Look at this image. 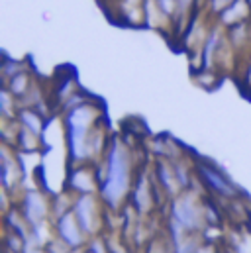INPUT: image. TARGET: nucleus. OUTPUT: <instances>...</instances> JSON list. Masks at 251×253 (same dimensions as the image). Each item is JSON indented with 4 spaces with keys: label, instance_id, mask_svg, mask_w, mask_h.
I'll list each match as a JSON object with an SVG mask.
<instances>
[{
    "label": "nucleus",
    "instance_id": "1",
    "mask_svg": "<svg viewBox=\"0 0 251 253\" xmlns=\"http://www.w3.org/2000/svg\"><path fill=\"white\" fill-rule=\"evenodd\" d=\"M61 120L69 165H96L102 161L112 137L106 124L104 106L88 94L83 102L67 108Z\"/></svg>",
    "mask_w": 251,
    "mask_h": 253
},
{
    "label": "nucleus",
    "instance_id": "2",
    "mask_svg": "<svg viewBox=\"0 0 251 253\" xmlns=\"http://www.w3.org/2000/svg\"><path fill=\"white\" fill-rule=\"evenodd\" d=\"M96 173L100 181L98 196L102 198L106 210L110 212L122 210L129 200V192L137 175L133 149L124 137L120 135L110 137L102 161L96 163Z\"/></svg>",
    "mask_w": 251,
    "mask_h": 253
},
{
    "label": "nucleus",
    "instance_id": "3",
    "mask_svg": "<svg viewBox=\"0 0 251 253\" xmlns=\"http://www.w3.org/2000/svg\"><path fill=\"white\" fill-rule=\"evenodd\" d=\"M208 224L206 202L192 189L183 190L169 200V240L181 242L187 236H198Z\"/></svg>",
    "mask_w": 251,
    "mask_h": 253
},
{
    "label": "nucleus",
    "instance_id": "4",
    "mask_svg": "<svg viewBox=\"0 0 251 253\" xmlns=\"http://www.w3.org/2000/svg\"><path fill=\"white\" fill-rule=\"evenodd\" d=\"M16 208L28 222L30 230L49 226V220H53L51 196L45 194V190L42 189H26L20 194Z\"/></svg>",
    "mask_w": 251,
    "mask_h": 253
},
{
    "label": "nucleus",
    "instance_id": "5",
    "mask_svg": "<svg viewBox=\"0 0 251 253\" xmlns=\"http://www.w3.org/2000/svg\"><path fill=\"white\" fill-rule=\"evenodd\" d=\"M73 214L77 218V222L81 224V228L84 230V234L90 238L100 236L102 228H104V202L98 194H81V196H73Z\"/></svg>",
    "mask_w": 251,
    "mask_h": 253
},
{
    "label": "nucleus",
    "instance_id": "6",
    "mask_svg": "<svg viewBox=\"0 0 251 253\" xmlns=\"http://www.w3.org/2000/svg\"><path fill=\"white\" fill-rule=\"evenodd\" d=\"M194 175L198 177V181L210 190L212 194H216L218 198H226V200H234L240 196L238 185L212 161L206 159H198L194 163Z\"/></svg>",
    "mask_w": 251,
    "mask_h": 253
},
{
    "label": "nucleus",
    "instance_id": "7",
    "mask_svg": "<svg viewBox=\"0 0 251 253\" xmlns=\"http://www.w3.org/2000/svg\"><path fill=\"white\" fill-rule=\"evenodd\" d=\"M157 194H163L161 189L157 187L153 173H149L147 169H137L133 187L129 192V200L127 206L137 214V216H147L153 212V208L157 206Z\"/></svg>",
    "mask_w": 251,
    "mask_h": 253
},
{
    "label": "nucleus",
    "instance_id": "8",
    "mask_svg": "<svg viewBox=\"0 0 251 253\" xmlns=\"http://www.w3.org/2000/svg\"><path fill=\"white\" fill-rule=\"evenodd\" d=\"M65 190L73 196L81 194H98L100 181L96 173V165L84 163V165H69L67 177H65Z\"/></svg>",
    "mask_w": 251,
    "mask_h": 253
},
{
    "label": "nucleus",
    "instance_id": "9",
    "mask_svg": "<svg viewBox=\"0 0 251 253\" xmlns=\"http://www.w3.org/2000/svg\"><path fill=\"white\" fill-rule=\"evenodd\" d=\"M53 224V236L55 240L63 244L67 250H84L88 244V236L84 234V230L81 228V224L77 222L73 210L65 212L61 216L51 220Z\"/></svg>",
    "mask_w": 251,
    "mask_h": 253
},
{
    "label": "nucleus",
    "instance_id": "10",
    "mask_svg": "<svg viewBox=\"0 0 251 253\" xmlns=\"http://www.w3.org/2000/svg\"><path fill=\"white\" fill-rule=\"evenodd\" d=\"M26 177L24 165H22V157L20 153L12 147V145H2V153H0V179H2V189L4 192H14L22 185Z\"/></svg>",
    "mask_w": 251,
    "mask_h": 253
},
{
    "label": "nucleus",
    "instance_id": "11",
    "mask_svg": "<svg viewBox=\"0 0 251 253\" xmlns=\"http://www.w3.org/2000/svg\"><path fill=\"white\" fill-rule=\"evenodd\" d=\"M153 179L157 183V187L161 189V192L171 200L175 196H179L183 192V187L177 179V173H175V165L171 159H163V157H157L155 163H153Z\"/></svg>",
    "mask_w": 251,
    "mask_h": 253
},
{
    "label": "nucleus",
    "instance_id": "12",
    "mask_svg": "<svg viewBox=\"0 0 251 253\" xmlns=\"http://www.w3.org/2000/svg\"><path fill=\"white\" fill-rule=\"evenodd\" d=\"M224 26L216 24L214 28H210L202 47H200V69L206 71H214L216 65L220 63V55H222V47H224Z\"/></svg>",
    "mask_w": 251,
    "mask_h": 253
},
{
    "label": "nucleus",
    "instance_id": "13",
    "mask_svg": "<svg viewBox=\"0 0 251 253\" xmlns=\"http://www.w3.org/2000/svg\"><path fill=\"white\" fill-rule=\"evenodd\" d=\"M218 24L224 26V30L236 26V24H242V22H248L251 20V6L248 0H234L230 2L226 8H222L218 14Z\"/></svg>",
    "mask_w": 251,
    "mask_h": 253
},
{
    "label": "nucleus",
    "instance_id": "14",
    "mask_svg": "<svg viewBox=\"0 0 251 253\" xmlns=\"http://www.w3.org/2000/svg\"><path fill=\"white\" fill-rule=\"evenodd\" d=\"M16 122H18L20 127H24V129H28V131H32V133H36V135H40V137H43L45 126H47L45 114H42V112H40L38 108H34V106H20Z\"/></svg>",
    "mask_w": 251,
    "mask_h": 253
},
{
    "label": "nucleus",
    "instance_id": "15",
    "mask_svg": "<svg viewBox=\"0 0 251 253\" xmlns=\"http://www.w3.org/2000/svg\"><path fill=\"white\" fill-rule=\"evenodd\" d=\"M4 86L18 98V102H22V100L30 94V90L36 86V81H34L32 71L26 67V69H22L20 73H16L14 77H10V79L4 83Z\"/></svg>",
    "mask_w": 251,
    "mask_h": 253
},
{
    "label": "nucleus",
    "instance_id": "16",
    "mask_svg": "<svg viewBox=\"0 0 251 253\" xmlns=\"http://www.w3.org/2000/svg\"><path fill=\"white\" fill-rule=\"evenodd\" d=\"M18 153L22 155H30V153H40V149L43 147V137L24 129V127L18 126L16 131V137H14V145H12Z\"/></svg>",
    "mask_w": 251,
    "mask_h": 253
},
{
    "label": "nucleus",
    "instance_id": "17",
    "mask_svg": "<svg viewBox=\"0 0 251 253\" xmlns=\"http://www.w3.org/2000/svg\"><path fill=\"white\" fill-rule=\"evenodd\" d=\"M18 110H20L18 98L6 86H2V90H0V116H2V122H16Z\"/></svg>",
    "mask_w": 251,
    "mask_h": 253
},
{
    "label": "nucleus",
    "instance_id": "18",
    "mask_svg": "<svg viewBox=\"0 0 251 253\" xmlns=\"http://www.w3.org/2000/svg\"><path fill=\"white\" fill-rule=\"evenodd\" d=\"M173 253H196L200 242H198V236H187L185 240L181 242H173Z\"/></svg>",
    "mask_w": 251,
    "mask_h": 253
},
{
    "label": "nucleus",
    "instance_id": "19",
    "mask_svg": "<svg viewBox=\"0 0 251 253\" xmlns=\"http://www.w3.org/2000/svg\"><path fill=\"white\" fill-rule=\"evenodd\" d=\"M28 65L22 63V61H16V59H10V57H4V61H2V79H4V83L10 79V77H14L16 73H20L22 69H26Z\"/></svg>",
    "mask_w": 251,
    "mask_h": 253
},
{
    "label": "nucleus",
    "instance_id": "20",
    "mask_svg": "<svg viewBox=\"0 0 251 253\" xmlns=\"http://www.w3.org/2000/svg\"><path fill=\"white\" fill-rule=\"evenodd\" d=\"M157 6L163 12V16L173 24V18L177 14V0H157Z\"/></svg>",
    "mask_w": 251,
    "mask_h": 253
},
{
    "label": "nucleus",
    "instance_id": "21",
    "mask_svg": "<svg viewBox=\"0 0 251 253\" xmlns=\"http://www.w3.org/2000/svg\"><path fill=\"white\" fill-rule=\"evenodd\" d=\"M145 253H173V252H169V246L163 240H153V242L147 244Z\"/></svg>",
    "mask_w": 251,
    "mask_h": 253
},
{
    "label": "nucleus",
    "instance_id": "22",
    "mask_svg": "<svg viewBox=\"0 0 251 253\" xmlns=\"http://www.w3.org/2000/svg\"><path fill=\"white\" fill-rule=\"evenodd\" d=\"M230 2H234V0H204V6L208 8V12H210V14H214V16H216V14H218L222 8H226Z\"/></svg>",
    "mask_w": 251,
    "mask_h": 253
},
{
    "label": "nucleus",
    "instance_id": "23",
    "mask_svg": "<svg viewBox=\"0 0 251 253\" xmlns=\"http://www.w3.org/2000/svg\"><path fill=\"white\" fill-rule=\"evenodd\" d=\"M22 253H49V252H47V246H42V244H36L32 240H26Z\"/></svg>",
    "mask_w": 251,
    "mask_h": 253
},
{
    "label": "nucleus",
    "instance_id": "24",
    "mask_svg": "<svg viewBox=\"0 0 251 253\" xmlns=\"http://www.w3.org/2000/svg\"><path fill=\"white\" fill-rule=\"evenodd\" d=\"M196 253H218V252H216V248L212 244H200Z\"/></svg>",
    "mask_w": 251,
    "mask_h": 253
},
{
    "label": "nucleus",
    "instance_id": "25",
    "mask_svg": "<svg viewBox=\"0 0 251 253\" xmlns=\"http://www.w3.org/2000/svg\"><path fill=\"white\" fill-rule=\"evenodd\" d=\"M110 250H112V253H131L122 244H114V242H110Z\"/></svg>",
    "mask_w": 251,
    "mask_h": 253
},
{
    "label": "nucleus",
    "instance_id": "26",
    "mask_svg": "<svg viewBox=\"0 0 251 253\" xmlns=\"http://www.w3.org/2000/svg\"><path fill=\"white\" fill-rule=\"evenodd\" d=\"M67 253H86L84 250H67Z\"/></svg>",
    "mask_w": 251,
    "mask_h": 253
},
{
    "label": "nucleus",
    "instance_id": "27",
    "mask_svg": "<svg viewBox=\"0 0 251 253\" xmlns=\"http://www.w3.org/2000/svg\"><path fill=\"white\" fill-rule=\"evenodd\" d=\"M248 2H250V6H251V0H248Z\"/></svg>",
    "mask_w": 251,
    "mask_h": 253
}]
</instances>
